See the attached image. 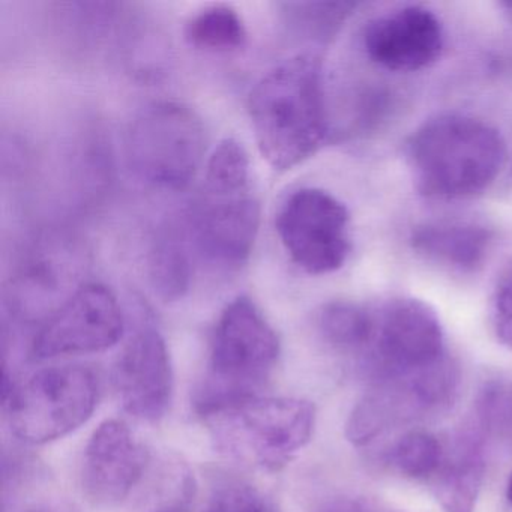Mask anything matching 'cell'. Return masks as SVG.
Returning <instances> with one entry per match:
<instances>
[{"mask_svg": "<svg viewBox=\"0 0 512 512\" xmlns=\"http://www.w3.org/2000/svg\"><path fill=\"white\" fill-rule=\"evenodd\" d=\"M248 113L260 154L274 169L313 157L329 133L322 61L310 53L286 59L251 89Z\"/></svg>", "mask_w": 512, "mask_h": 512, "instance_id": "6da1fadb", "label": "cell"}, {"mask_svg": "<svg viewBox=\"0 0 512 512\" xmlns=\"http://www.w3.org/2000/svg\"><path fill=\"white\" fill-rule=\"evenodd\" d=\"M416 190L434 199H467L491 187L506 146L496 128L472 116L440 115L422 124L406 145Z\"/></svg>", "mask_w": 512, "mask_h": 512, "instance_id": "7a4b0ae2", "label": "cell"}, {"mask_svg": "<svg viewBox=\"0 0 512 512\" xmlns=\"http://www.w3.org/2000/svg\"><path fill=\"white\" fill-rule=\"evenodd\" d=\"M205 169L202 190L188 217L190 238L209 262L238 268L250 257L260 226L250 158L242 143L226 139L212 152Z\"/></svg>", "mask_w": 512, "mask_h": 512, "instance_id": "3957f363", "label": "cell"}, {"mask_svg": "<svg viewBox=\"0 0 512 512\" xmlns=\"http://www.w3.org/2000/svg\"><path fill=\"white\" fill-rule=\"evenodd\" d=\"M221 454L266 472L284 469L310 443L316 407L293 397H251L202 415Z\"/></svg>", "mask_w": 512, "mask_h": 512, "instance_id": "277c9868", "label": "cell"}, {"mask_svg": "<svg viewBox=\"0 0 512 512\" xmlns=\"http://www.w3.org/2000/svg\"><path fill=\"white\" fill-rule=\"evenodd\" d=\"M280 358V340L248 296L233 299L212 335L208 370L196 395L199 415L257 397Z\"/></svg>", "mask_w": 512, "mask_h": 512, "instance_id": "5b68a950", "label": "cell"}, {"mask_svg": "<svg viewBox=\"0 0 512 512\" xmlns=\"http://www.w3.org/2000/svg\"><path fill=\"white\" fill-rule=\"evenodd\" d=\"M206 152L200 116L178 101L143 107L125 136V154L136 176L154 187L184 190L196 178Z\"/></svg>", "mask_w": 512, "mask_h": 512, "instance_id": "8992f818", "label": "cell"}, {"mask_svg": "<svg viewBox=\"0 0 512 512\" xmlns=\"http://www.w3.org/2000/svg\"><path fill=\"white\" fill-rule=\"evenodd\" d=\"M14 436L29 445L62 439L82 427L98 403V379L91 368L64 365L38 371L5 389Z\"/></svg>", "mask_w": 512, "mask_h": 512, "instance_id": "52a82bcc", "label": "cell"}, {"mask_svg": "<svg viewBox=\"0 0 512 512\" xmlns=\"http://www.w3.org/2000/svg\"><path fill=\"white\" fill-rule=\"evenodd\" d=\"M457 368L448 358L413 373L376 379L350 413L346 436L365 446L391 428L437 412L454 400Z\"/></svg>", "mask_w": 512, "mask_h": 512, "instance_id": "ba28073f", "label": "cell"}, {"mask_svg": "<svg viewBox=\"0 0 512 512\" xmlns=\"http://www.w3.org/2000/svg\"><path fill=\"white\" fill-rule=\"evenodd\" d=\"M275 229L292 262L307 274H331L349 257V212L328 191L301 188L290 194Z\"/></svg>", "mask_w": 512, "mask_h": 512, "instance_id": "9c48e42d", "label": "cell"}, {"mask_svg": "<svg viewBox=\"0 0 512 512\" xmlns=\"http://www.w3.org/2000/svg\"><path fill=\"white\" fill-rule=\"evenodd\" d=\"M364 355L376 379L413 373L445 358V338L436 311L415 298H395L374 311Z\"/></svg>", "mask_w": 512, "mask_h": 512, "instance_id": "30bf717a", "label": "cell"}, {"mask_svg": "<svg viewBox=\"0 0 512 512\" xmlns=\"http://www.w3.org/2000/svg\"><path fill=\"white\" fill-rule=\"evenodd\" d=\"M124 316L112 290L103 284L77 287L50 314L32 343L37 358L103 352L121 340Z\"/></svg>", "mask_w": 512, "mask_h": 512, "instance_id": "8fae6325", "label": "cell"}, {"mask_svg": "<svg viewBox=\"0 0 512 512\" xmlns=\"http://www.w3.org/2000/svg\"><path fill=\"white\" fill-rule=\"evenodd\" d=\"M149 466V451L125 422L104 421L89 439L82 488L97 508H115L130 497Z\"/></svg>", "mask_w": 512, "mask_h": 512, "instance_id": "7c38bea8", "label": "cell"}, {"mask_svg": "<svg viewBox=\"0 0 512 512\" xmlns=\"http://www.w3.org/2000/svg\"><path fill=\"white\" fill-rule=\"evenodd\" d=\"M112 383L134 418L158 422L167 415L175 379L169 349L157 329H142L131 338L113 367Z\"/></svg>", "mask_w": 512, "mask_h": 512, "instance_id": "4fadbf2b", "label": "cell"}, {"mask_svg": "<svg viewBox=\"0 0 512 512\" xmlns=\"http://www.w3.org/2000/svg\"><path fill=\"white\" fill-rule=\"evenodd\" d=\"M362 44L374 64L394 73H413L440 58L443 29L430 10L412 5L371 20Z\"/></svg>", "mask_w": 512, "mask_h": 512, "instance_id": "5bb4252c", "label": "cell"}, {"mask_svg": "<svg viewBox=\"0 0 512 512\" xmlns=\"http://www.w3.org/2000/svg\"><path fill=\"white\" fill-rule=\"evenodd\" d=\"M493 242L487 227L461 221H434L413 229L410 245L428 262L457 272L481 268Z\"/></svg>", "mask_w": 512, "mask_h": 512, "instance_id": "9a60e30c", "label": "cell"}, {"mask_svg": "<svg viewBox=\"0 0 512 512\" xmlns=\"http://www.w3.org/2000/svg\"><path fill=\"white\" fill-rule=\"evenodd\" d=\"M485 463L475 437H461L434 481V494L445 512H473L484 479Z\"/></svg>", "mask_w": 512, "mask_h": 512, "instance_id": "2e32d148", "label": "cell"}, {"mask_svg": "<svg viewBox=\"0 0 512 512\" xmlns=\"http://www.w3.org/2000/svg\"><path fill=\"white\" fill-rule=\"evenodd\" d=\"M149 280L164 301H178L190 289L191 263L184 236L166 227L157 233L148 257Z\"/></svg>", "mask_w": 512, "mask_h": 512, "instance_id": "e0dca14e", "label": "cell"}, {"mask_svg": "<svg viewBox=\"0 0 512 512\" xmlns=\"http://www.w3.org/2000/svg\"><path fill=\"white\" fill-rule=\"evenodd\" d=\"M317 326L323 340L338 352L364 355L373 335V311L353 302H329L319 311Z\"/></svg>", "mask_w": 512, "mask_h": 512, "instance_id": "ac0fdd59", "label": "cell"}, {"mask_svg": "<svg viewBox=\"0 0 512 512\" xmlns=\"http://www.w3.org/2000/svg\"><path fill=\"white\" fill-rule=\"evenodd\" d=\"M185 35L197 49L226 53L244 46L247 29L238 11L227 5H212L191 17Z\"/></svg>", "mask_w": 512, "mask_h": 512, "instance_id": "d6986e66", "label": "cell"}, {"mask_svg": "<svg viewBox=\"0 0 512 512\" xmlns=\"http://www.w3.org/2000/svg\"><path fill=\"white\" fill-rule=\"evenodd\" d=\"M445 460L442 443L427 431H412L395 443L391 461L398 472L413 479L436 476Z\"/></svg>", "mask_w": 512, "mask_h": 512, "instance_id": "ffe728a7", "label": "cell"}, {"mask_svg": "<svg viewBox=\"0 0 512 512\" xmlns=\"http://www.w3.org/2000/svg\"><path fill=\"white\" fill-rule=\"evenodd\" d=\"M202 512H278V509L257 488L232 482L218 488Z\"/></svg>", "mask_w": 512, "mask_h": 512, "instance_id": "44dd1931", "label": "cell"}, {"mask_svg": "<svg viewBox=\"0 0 512 512\" xmlns=\"http://www.w3.org/2000/svg\"><path fill=\"white\" fill-rule=\"evenodd\" d=\"M491 322L497 340L512 350V266L500 275L494 287Z\"/></svg>", "mask_w": 512, "mask_h": 512, "instance_id": "7402d4cb", "label": "cell"}, {"mask_svg": "<svg viewBox=\"0 0 512 512\" xmlns=\"http://www.w3.org/2000/svg\"><path fill=\"white\" fill-rule=\"evenodd\" d=\"M317 512H368L364 506L359 505L358 502H353L349 499L334 500V502L328 503L323 506L320 511Z\"/></svg>", "mask_w": 512, "mask_h": 512, "instance_id": "603a6c76", "label": "cell"}, {"mask_svg": "<svg viewBox=\"0 0 512 512\" xmlns=\"http://www.w3.org/2000/svg\"><path fill=\"white\" fill-rule=\"evenodd\" d=\"M26 512H68L67 509H62L61 506L53 505H38L35 508L28 509Z\"/></svg>", "mask_w": 512, "mask_h": 512, "instance_id": "cb8c5ba5", "label": "cell"}, {"mask_svg": "<svg viewBox=\"0 0 512 512\" xmlns=\"http://www.w3.org/2000/svg\"><path fill=\"white\" fill-rule=\"evenodd\" d=\"M158 512H185V505L184 503H175V505L167 506V508Z\"/></svg>", "mask_w": 512, "mask_h": 512, "instance_id": "d4e9b609", "label": "cell"}, {"mask_svg": "<svg viewBox=\"0 0 512 512\" xmlns=\"http://www.w3.org/2000/svg\"><path fill=\"white\" fill-rule=\"evenodd\" d=\"M506 497H508V500L512 505V473L511 476H509L508 485H506Z\"/></svg>", "mask_w": 512, "mask_h": 512, "instance_id": "484cf974", "label": "cell"}, {"mask_svg": "<svg viewBox=\"0 0 512 512\" xmlns=\"http://www.w3.org/2000/svg\"><path fill=\"white\" fill-rule=\"evenodd\" d=\"M502 7L505 8L506 14L512 19V2H506V4H502Z\"/></svg>", "mask_w": 512, "mask_h": 512, "instance_id": "4316f807", "label": "cell"}]
</instances>
